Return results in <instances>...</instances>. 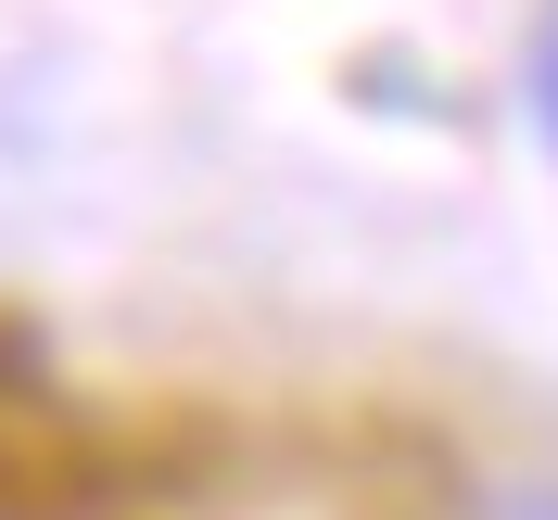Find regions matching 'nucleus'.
Wrapping results in <instances>:
<instances>
[{
	"instance_id": "f03ea898",
	"label": "nucleus",
	"mask_w": 558,
	"mask_h": 520,
	"mask_svg": "<svg viewBox=\"0 0 558 520\" xmlns=\"http://www.w3.org/2000/svg\"><path fill=\"white\" fill-rule=\"evenodd\" d=\"M533 128L558 140V13H546V26H533Z\"/></svg>"
},
{
	"instance_id": "f257e3e1",
	"label": "nucleus",
	"mask_w": 558,
	"mask_h": 520,
	"mask_svg": "<svg viewBox=\"0 0 558 520\" xmlns=\"http://www.w3.org/2000/svg\"><path fill=\"white\" fill-rule=\"evenodd\" d=\"M470 520H558V470H546V483H495Z\"/></svg>"
}]
</instances>
